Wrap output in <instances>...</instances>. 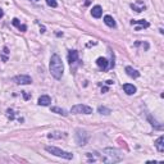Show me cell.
Listing matches in <instances>:
<instances>
[{
    "label": "cell",
    "instance_id": "obj_1",
    "mask_svg": "<svg viewBox=\"0 0 164 164\" xmlns=\"http://www.w3.org/2000/svg\"><path fill=\"white\" fill-rule=\"evenodd\" d=\"M50 73L54 78L56 79H60L62 76H63V72H64V67H63V62H62L60 56L58 54H53L50 58Z\"/></svg>",
    "mask_w": 164,
    "mask_h": 164
},
{
    "label": "cell",
    "instance_id": "obj_2",
    "mask_svg": "<svg viewBox=\"0 0 164 164\" xmlns=\"http://www.w3.org/2000/svg\"><path fill=\"white\" fill-rule=\"evenodd\" d=\"M123 159V155L120 154L119 150L113 147H106L102 150L101 154V159L100 160L104 161V163H118Z\"/></svg>",
    "mask_w": 164,
    "mask_h": 164
},
{
    "label": "cell",
    "instance_id": "obj_3",
    "mask_svg": "<svg viewBox=\"0 0 164 164\" xmlns=\"http://www.w3.org/2000/svg\"><path fill=\"white\" fill-rule=\"evenodd\" d=\"M45 150L48 151V153L53 154V155L59 156V158H63V159H67V160H69V159L73 158V154L72 153L64 151V150H62V149H59V147H55V146H45Z\"/></svg>",
    "mask_w": 164,
    "mask_h": 164
},
{
    "label": "cell",
    "instance_id": "obj_4",
    "mask_svg": "<svg viewBox=\"0 0 164 164\" xmlns=\"http://www.w3.org/2000/svg\"><path fill=\"white\" fill-rule=\"evenodd\" d=\"M89 138H90L89 132H86V131H83V130H79V128L76 131V142L78 144L79 146L87 145Z\"/></svg>",
    "mask_w": 164,
    "mask_h": 164
},
{
    "label": "cell",
    "instance_id": "obj_5",
    "mask_svg": "<svg viewBox=\"0 0 164 164\" xmlns=\"http://www.w3.org/2000/svg\"><path fill=\"white\" fill-rule=\"evenodd\" d=\"M71 113L72 114H91L92 108L89 106V105H85V104H77V105H74V106H72Z\"/></svg>",
    "mask_w": 164,
    "mask_h": 164
},
{
    "label": "cell",
    "instance_id": "obj_6",
    "mask_svg": "<svg viewBox=\"0 0 164 164\" xmlns=\"http://www.w3.org/2000/svg\"><path fill=\"white\" fill-rule=\"evenodd\" d=\"M14 82L17 85H30L32 83V78L27 74H19V76H15L14 78Z\"/></svg>",
    "mask_w": 164,
    "mask_h": 164
},
{
    "label": "cell",
    "instance_id": "obj_7",
    "mask_svg": "<svg viewBox=\"0 0 164 164\" xmlns=\"http://www.w3.org/2000/svg\"><path fill=\"white\" fill-rule=\"evenodd\" d=\"M131 24H140V27L136 28V31H141V28H147L150 26V23L145 19H132L131 20Z\"/></svg>",
    "mask_w": 164,
    "mask_h": 164
},
{
    "label": "cell",
    "instance_id": "obj_8",
    "mask_svg": "<svg viewBox=\"0 0 164 164\" xmlns=\"http://www.w3.org/2000/svg\"><path fill=\"white\" fill-rule=\"evenodd\" d=\"M68 62H69V64H71V67L73 65V64H76L77 62H78V51L77 50H69Z\"/></svg>",
    "mask_w": 164,
    "mask_h": 164
},
{
    "label": "cell",
    "instance_id": "obj_9",
    "mask_svg": "<svg viewBox=\"0 0 164 164\" xmlns=\"http://www.w3.org/2000/svg\"><path fill=\"white\" fill-rule=\"evenodd\" d=\"M96 64L101 71H106V69L109 68V62L106 60V58H102V56L96 59Z\"/></svg>",
    "mask_w": 164,
    "mask_h": 164
},
{
    "label": "cell",
    "instance_id": "obj_10",
    "mask_svg": "<svg viewBox=\"0 0 164 164\" xmlns=\"http://www.w3.org/2000/svg\"><path fill=\"white\" fill-rule=\"evenodd\" d=\"M131 8H132L135 12H137V13H141L142 10L146 9L144 1H141V0H136V3H132V4H131Z\"/></svg>",
    "mask_w": 164,
    "mask_h": 164
},
{
    "label": "cell",
    "instance_id": "obj_11",
    "mask_svg": "<svg viewBox=\"0 0 164 164\" xmlns=\"http://www.w3.org/2000/svg\"><path fill=\"white\" fill-rule=\"evenodd\" d=\"M50 102H51V97L49 95H41L37 100V104L42 105V106H48V105H50Z\"/></svg>",
    "mask_w": 164,
    "mask_h": 164
},
{
    "label": "cell",
    "instance_id": "obj_12",
    "mask_svg": "<svg viewBox=\"0 0 164 164\" xmlns=\"http://www.w3.org/2000/svg\"><path fill=\"white\" fill-rule=\"evenodd\" d=\"M163 142H164V136L161 135V136H159V138L155 141V147L159 153H164V144Z\"/></svg>",
    "mask_w": 164,
    "mask_h": 164
},
{
    "label": "cell",
    "instance_id": "obj_13",
    "mask_svg": "<svg viewBox=\"0 0 164 164\" xmlns=\"http://www.w3.org/2000/svg\"><path fill=\"white\" fill-rule=\"evenodd\" d=\"M123 90H124V92L127 95H133L136 92V86H133V85H131V83H124L123 85Z\"/></svg>",
    "mask_w": 164,
    "mask_h": 164
},
{
    "label": "cell",
    "instance_id": "obj_14",
    "mask_svg": "<svg viewBox=\"0 0 164 164\" xmlns=\"http://www.w3.org/2000/svg\"><path fill=\"white\" fill-rule=\"evenodd\" d=\"M91 14L94 18H100L102 14V8L100 7V5H95V7L91 9Z\"/></svg>",
    "mask_w": 164,
    "mask_h": 164
},
{
    "label": "cell",
    "instance_id": "obj_15",
    "mask_svg": "<svg viewBox=\"0 0 164 164\" xmlns=\"http://www.w3.org/2000/svg\"><path fill=\"white\" fill-rule=\"evenodd\" d=\"M126 73H127V76L132 77V78H137V77H140V72H137L136 69H133L132 67H126Z\"/></svg>",
    "mask_w": 164,
    "mask_h": 164
},
{
    "label": "cell",
    "instance_id": "obj_16",
    "mask_svg": "<svg viewBox=\"0 0 164 164\" xmlns=\"http://www.w3.org/2000/svg\"><path fill=\"white\" fill-rule=\"evenodd\" d=\"M104 23L108 26V27H110V28H114L115 26V20H114V18L112 17V15H105L104 17Z\"/></svg>",
    "mask_w": 164,
    "mask_h": 164
},
{
    "label": "cell",
    "instance_id": "obj_17",
    "mask_svg": "<svg viewBox=\"0 0 164 164\" xmlns=\"http://www.w3.org/2000/svg\"><path fill=\"white\" fill-rule=\"evenodd\" d=\"M49 138H64L67 137V133L65 132H59V131H55V132H50L48 135Z\"/></svg>",
    "mask_w": 164,
    "mask_h": 164
},
{
    "label": "cell",
    "instance_id": "obj_18",
    "mask_svg": "<svg viewBox=\"0 0 164 164\" xmlns=\"http://www.w3.org/2000/svg\"><path fill=\"white\" fill-rule=\"evenodd\" d=\"M12 23H13V26H15V27H17L19 31H22V32H24V31H27V27H26L24 24H20V23H19V20H18L17 18H13Z\"/></svg>",
    "mask_w": 164,
    "mask_h": 164
},
{
    "label": "cell",
    "instance_id": "obj_19",
    "mask_svg": "<svg viewBox=\"0 0 164 164\" xmlns=\"http://www.w3.org/2000/svg\"><path fill=\"white\" fill-rule=\"evenodd\" d=\"M51 112H53V113H56V114H62V115H64V117L68 114V113H67L64 109H62V108H58V106H53V108H51Z\"/></svg>",
    "mask_w": 164,
    "mask_h": 164
},
{
    "label": "cell",
    "instance_id": "obj_20",
    "mask_svg": "<svg viewBox=\"0 0 164 164\" xmlns=\"http://www.w3.org/2000/svg\"><path fill=\"white\" fill-rule=\"evenodd\" d=\"M97 112H99L100 114H105V115H108V114H110V113H112V110H110L109 108H105V106H99V109H97Z\"/></svg>",
    "mask_w": 164,
    "mask_h": 164
},
{
    "label": "cell",
    "instance_id": "obj_21",
    "mask_svg": "<svg viewBox=\"0 0 164 164\" xmlns=\"http://www.w3.org/2000/svg\"><path fill=\"white\" fill-rule=\"evenodd\" d=\"M135 46H142L145 50H147V49H149V44L147 42H142V41H136Z\"/></svg>",
    "mask_w": 164,
    "mask_h": 164
},
{
    "label": "cell",
    "instance_id": "obj_22",
    "mask_svg": "<svg viewBox=\"0 0 164 164\" xmlns=\"http://www.w3.org/2000/svg\"><path fill=\"white\" fill-rule=\"evenodd\" d=\"M9 54V50H8V48L5 46L4 49H3V55H1V59H3V62H7L8 60V58H7V55Z\"/></svg>",
    "mask_w": 164,
    "mask_h": 164
},
{
    "label": "cell",
    "instance_id": "obj_23",
    "mask_svg": "<svg viewBox=\"0 0 164 164\" xmlns=\"http://www.w3.org/2000/svg\"><path fill=\"white\" fill-rule=\"evenodd\" d=\"M7 117H8V118H9V119H10V120H13V119H14V117H15L14 112H13V110H12V109H8V110H7Z\"/></svg>",
    "mask_w": 164,
    "mask_h": 164
},
{
    "label": "cell",
    "instance_id": "obj_24",
    "mask_svg": "<svg viewBox=\"0 0 164 164\" xmlns=\"http://www.w3.org/2000/svg\"><path fill=\"white\" fill-rule=\"evenodd\" d=\"M46 4H48L49 7H51V8H56V7H58V3H56V0H46Z\"/></svg>",
    "mask_w": 164,
    "mask_h": 164
},
{
    "label": "cell",
    "instance_id": "obj_25",
    "mask_svg": "<svg viewBox=\"0 0 164 164\" xmlns=\"http://www.w3.org/2000/svg\"><path fill=\"white\" fill-rule=\"evenodd\" d=\"M22 94H23V96H24V99H26V100L30 99V95L27 94V91H22Z\"/></svg>",
    "mask_w": 164,
    "mask_h": 164
},
{
    "label": "cell",
    "instance_id": "obj_26",
    "mask_svg": "<svg viewBox=\"0 0 164 164\" xmlns=\"http://www.w3.org/2000/svg\"><path fill=\"white\" fill-rule=\"evenodd\" d=\"M114 83V81H112V79H108L106 81V85H113Z\"/></svg>",
    "mask_w": 164,
    "mask_h": 164
},
{
    "label": "cell",
    "instance_id": "obj_27",
    "mask_svg": "<svg viewBox=\"0 0 164 164\" xmlns=\"http://www.w3.org/2000/svg\"><path fill=\"white\" fill-rule=\"evenodd\" d=\"M106 91H108L106 87H102V89H101V92H106Z\"/></svg>",
    "mask_w": 164,
    "mask_h": 164
},
{
    "label": "cell",
    "instance_id": "obj_28",
    "mask_svg": "<svg viewBox=\"0 0 164 164\" xmlns=\"http://www.w3.org/2000/svg\"><path fill=\"white\" fill-rule=\"evenodd\" d=\"M3 15H4V12H3V10H1V9H0V18H1V17H3Z\"/></svg>",
    "mask_w": 164,
    "mask_h": 164
},
{
    "label": "cell",
    "instance_id": "obj_29",
    "mask_svg": "<svg viewBox=\"0 0 164 164\" xmlns=\"http://www.w3.org/2000/svg\"><path fill=\"white\" fill-rule=\"evenodd\" d=\"M32 1H38V0H32Z\"/></svg>",
    "mask_w": 164,
    "mask_h": 164
}]
</instances>
